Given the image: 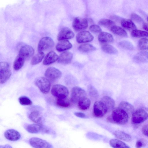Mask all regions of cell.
I'll return each mask as SVG.
<instances>
[{
  "mask_svg": "<svg viewBox=\"0 0 148 148\" xmlns=\"http://www.w3.org/2000/svg\"><path fill=\"white\" fill-rule=\"evenodd\" d=\"M119 107L125 110L129 115L132 114L134 111V108L131 104L128 102L122 101L120 103Z\"/></svg>",
  "mask_w": 148,
  "mask_h": 148,
  "instance_id": "obj_24",
  "label": "cell"
},
{
  "mask_svg": "<svg viewBox=\"0 0 148 148\" xmlns=\"http://www.w3.org/2000/svg\"><path fill=\"white\" fill-rule=\"evenodd\" d=\"M88 91L90 97L93 99H97L99 97L98 92L97 89L92 85L88 87Z\"/></svg>",
  "mask_w": 148,
  "mask_h": 148,
  "instance_id": "obj_36",
  "label": "cell"
},
{
  "mask_svg": "<svg viewBox=\"0 0 148 148\" xmlns=\"http://www.w3.org/2000/svg\"><path fill=\"white\" fill-rule=\"evenodd\" d=\"M78 50L80 51L88 52L95 50L96 48L92 45L89 44H84L80 45Z\"/></svg>",
  "mask_w": 148,
  "mask_h": 148,
  "instance_id": "obj_34",
  "label": "cell"
},
{
  "mask_svg": "<svg viewBox=\"0 0 148 148\" xmlns=\"http://www.w3.org/2000/svg\"><path fill=\"white\" fill-rule=\"evenodd\" d=\"M142 130L143 134L148 137V125L144 126L143 127Z\"/></svg>",
  "mask_w": 148,
  "mask_h": 148,
  "instance_id": "obj_43",
  "label": "cell"
},
{
  "mask_svg": "<svg viewBox=\"0 0 148 148\" xmlns=\"http://www.w3.org/2000/svg\"><path fill=\"white\" fill-rule=\"evenodd\" d=\"M110 144L113 148H129L130 147L123 142L117 139H112L110 141Z\"/></svg>",
  "mask_w": 148,
  "mask_h": 148,
  "instance_id": "obj_29",
  "label": "cell"
},
{
  "mask_svg": "<svg viewBox=\"0 0 148 148\" xmlns=\"http://www.w3.org/2000/svg\"><path fill=\"white\" fill-rule=\"evenodd\" d=\"M88 25L87 20L85 18L80 17L75 18L72 23L73 28L77 31H83L87 28Z\"/></svg>",
  "mask_w": 148,
  "mask_h": 148,
  "instance_id": "obj_10",
  "label": "cell"
},
{
  "mask_svg": "<svg viewBox=\"0 0 148 148\" xmlns=\"http://www.w3.org/2000/svg\"><path fill=\"white\" fill-rule=\"evenodd\" d=\"M139 48L143 50H148V39L145 38L140 39L138 43Z\"/></svg>",
  "mask_w": 148,
  "mask_h": 148,
  "instance_id": "obj_39",
  "label": "cell"
},
{
  "mask_svg": "<svg viewBox=\"0 0 148 148\" xmlns=\"http://www.w3.org/2000/svg\"><path fill=\"white\" fill-rule=\"evenodd\" d=\"M101 101L103 103L106 107L108 112L112 110L114 108L115 103L114 99L108 96L103 97Z\"/></svg>",
  "mask_w": 148,
  "mask_h": 148,
  "instance_id": "obj_21",
  "label": "cell"
},
{
  "mask_svg": "<svg viewBox=\"0 0 148 148\" xmlns=\"http://www.w3.org/2000/svg\"><path fill=\"white\" fill-rule=\"evenodd\" d=\"M90 103V100L86 97L81 100L77 103L78 108L82 110H86L88 109Z\"/></svg>",
  "mask_w": 148,
  "mask_h": 148,
  "instance_id": "obj_30",
  "label": "cell"
},
{
  "mask_svg": "<svg viewBox=\"0 0 148 148\" xmlns=\"http://www.w3.org/2000/svg\"><path fill=\"white\" fill-rule=\"evenodd\" d=\"M113 134L117 138L124 141L128 142L132 139L130 135L121 131H116L113 133Z\"/></svg>",
  "mask_w": 148,
  "mask_h": 148,
  "instance_id": "obj_25",
  "label": "cell"
},
{
  "mask_svg": "<svg viewBox=\"0 0 148 148\" xmlns=\"http://www.w3.org/2000/svg\"><path fill=\"white\" fill-rule=\"evenodd\" d=\"M25 130L31 133H37L42 130H45L42 124L33 123L28 124L25 127Z\"/></svg>",
  "mask_w": 148,
  "mask_h": 148,
  "instance_id": "obj_19",
  "label": "cell"
},
{
  "mask_svg": "<svg viewBox=\"0 0 148 148\" xmlns=\"http://www.w3.org/2000/svg\"><path fill=\"white\" fill-rule=\"evenodd\" d=\"M110 29L115 34L124 37L127 36V34L126 31L119 26L114 25L111 27Z\"/></svg>",
  "mask_w": 148,
  "mask_h": 148,
  "instance_id": "obj_27",
  "label": "cell"
},
{
  "mask_svg": "<svg viewBox=\"0 0 148 148\" xmlns=\"http://www.w3.org/2000/svg\"><path fill=\"white\" fill-rule=\"evenodd\" d=\"M128 115L123 110L119 107L114 108L111 114L107 119L109 122L123 125L126 123L128 120Z\"/></svg>",
  "mask_w": 148,
  "mask_h": 148,
  "instance_id": "obj_1",
  "label": "cell"
},
{
  "mask_svg": "<svg viewBox=\"0 0 148 148\" xmlns=\"http://www.w3.org/2000/svg\"><path fill=\"white\" fill-rule=\"evenodd\" d=\"M122 26L124 28L132 31L136 29V27L133 22L130 20L123 19L121 22Z\"/></svg>",
  "mask_w": 148,
  "mask_h": 148,
  "instance_id": "obj_26",
  "label": "cell"
},
{
  "mask_svg": "<svg viewBox=\"0 0 148 148\" xmlns=\"http://www.w3.org/2000/svg\"><path fill=\"white\" fill-rule=\"evenodd\" d=\"M131 35L134 37H148V32L136 29L132 31Z\"/></svg>",
  "mask_w": 148,
  "mask_h": 148,
  "instance_id": "obj_38",
  "label": "cell"
},
{
  "mask_svg": "<svg viewBox=\"0 0 148 148\" xmlns=\"http://www.w3.org/2000/svg\"><path fill=\"white\" fill-rule=\"evenodd\" d=\"M148 118V113L144 110L139 109L134 111L132 114V121L135 124H140Z\"/></svg>",
  "mask_w": 148,
  "mask_h": 148,
  "instance_id": "obj_2",
  "label": "cell"
},
{
  "mask_svg": "<svg viewBox=\"0 0 148 148\" xmlns=\"http://www.w3.org/2000/svg\"><path fill=\"white\" fill-rule=\"evenodd\" d=\"M98 24L101 26L110 28L115 25V23L110 19H102L98 22Z\"/></svg>",
  "mask_w": 148,
  "mask_h": 148,
  "instance_id": "obj_35",
  "label": "cell"
},
{
  "mask_svg": "<svg viewBox=\"0 0 148 148\" xmlns=\"http://www.w3.org/2000/svg\"><path fill=\"white\" fill-rule=\"evenodd\" d=\"M45 75L47 79L54 81L60 78L62 73L58 69L54 67H50L46 70Z\"/></svg>",
  "mask_w": 148,
  "mask_h": 148,
  "instance_id": "obj_12",
  "label": "cell"
},
{
  "mask_svg": "<svg viewBox=\"0 0 148 148\" xmlns=\"http://www.w3.org/2000/svg\"><path fill=\"white\" fill-rule=\"evenodd\" d=\"M29 141L31 146L34 148H51L53 147L52 145L49 142L38 138H32Z\"/></svg>",
  "mask_w": 148,
  "mask_h": 148,
  "instance_id": "obj_9",
  "label": "cell"
},
{
  "mask_svg": "<svg viewBox=\"0 0 148 148\" xmlns=\"http://www.w3.org/2000/svg\"><path fill=\"white\" fill-rule=\"evenodd\" d=\"M25 61L23 58L18 55L14 62V69L16 71L20 70L23 66Z\"/></svg>",
  "mask_w": 148,
  "mask_h": 148,
  "instance_id": "obj_31",
  "label": "cell"
},
{
  "mask_svg": "<svg viewBox=\"0 0 148 148\" xmlns=\"http://www.w3.org/2000/svg\"><path fill=\"white\" fill-rule=\"evenodd\" d=\"M29 117L32 121L35 123L42 124V116L38 111H34L31 112L29 115Z\"/></svg>",
  "mask_w": 148,
  "mask_h": 148,
  "instance_id": "obj_23",
  "label": "cell"
},
{
  "mask_svg": "<svg viewBox=\"0 0 148 148\" xmlns=\"http://www.w3.org/2000/svg\"><path fill=\"white\" fill-rule=\"evenodd\" d=\"M108 112L107 109L101 101H96L93 105V114L95 117L101 118Z\"/></svg>",
  "mask_w": 148,
  "mask_h": 148,
  "instance_id": "obj_8",
  "label": "cell"
},
{
  "mask_svg": "<svg viewBox=\"0 0 148 148\" xmlns=\"http://www.w3.org/2000/svg\"><path fill=\"white\" fill-rule=\"evenodd\" d=\"M54 45L53 40L50 37H45L40 40L38 47V52H42L52 48Z\"/></svg>",
  "mask_w": 148,
  "mask_h": 148,
  "instance_id": "obj_7",
  "label": "cell"
},
{
  "mask_svg": "<svg viewBox=\"0 0 148 148\" xmlns=\"http://www.w3.org/2000/svg\"><path fill=\"white\" fill-rule=\"evenodd\" d=\"M72 102L67 97L58 98L56 104L62 108H67L69 106Z\"/></svg>",
  "mask_w": 148,
  "mask_h": 148,
  "instance_id": "obj_28",
  "label": "cell"
},
{
  "mask_svg": "<svg viewBox=\"0 0 148 148\" xmlns=\"http://www.w3.org/2000/svg\"><path fill=\"white\" fill-rule=\"evenodd\" d=\"M74 114L76 116L79 118H84L86 117V115L84 113L81 112H75Z\"/></svg>",
  "mask_w": 148,
  "mask_h": 148,
  "instance_id": "obj_44",
  "label": "cell"
},
{
  "mask_svg": "<svg viewBox=\"0 0 148 148\" xmlns=\"http://www.w3.org/2000/svg\"><path fill=\"white\" fill-rule=\"evenodd\" d=\"M44 53L42 52H38V53L34 56L32 58L31 64L34 65L40 63L44 58Z\"/></svg>",
  "mask_w": 148,
  "mask_h": 148,
  "instance_id": "obj_33",
  "label": "cell"
},
{
  "mask_svg": "<svg viewBox=\"0 0 148 148\" xmlns=\"http://www.w3.org/2000/svg\"><path fill=\"white\" fill-rule=\"evenodd\" d=\"M119 45L121 48L128 50H133L134 47L133 44L129 41L123 40L119 42Z\"/></svg>",
  "mask_w": 148,
  "mask_h": 148,
  "instance_id": "obj_37",
  "label": "cell"
},
{
  "mask_svg": "<svg viewBox=\"0 0 148 148\" xmlns=\"http://www.w3.org/2000/svg\"><path fill=\"white\" fill-rule=\"evenodd\" d=\"M35 85L43 93H48L50 89L51 83L48 79L44 77H39L34 81Z\"/></svg>",
  "mask_w": 148,
  "mask_h": 148,
  "instance_id": "obj_3",
  "label": "cell"
},
{
  "mask_svg": "<svg viewBox=\"0 0 148 148\" xmlns=\"http://www.w3.org/2000/svg\"><path fill=\"white\" fill-rule=\"evenodd\" d=\"M98 40L102 43H106L112 42L114 40L112 35L105 32H101L98 36Z\"/></svg>",
  "mask_w": 148,
  "mask_h": 148,
  "instance_id": "obj_22",
  "label": "cell"
},
{
  "mask_svg": "<svg viewBox=\"0 0 148 148\" xmlns=\"http://www.w3.org/2000/svg\"><path fill=\"white\" fill-rule=\"evenodd\" d=\"M18 100L20 104L22 105H30L32 103L30 99L26 96H21L19 98Z\"/></svg>",
  "mask_w": 148,
  "mask_h": 148,
  "instance_id": "obj_40",
  "label": "cell"
},
{
  "mask_svg": "<svg viewBox=\"0 0 148 148\" xmlns=\"http://www.w3.org/2000/svg\"><path fill=\"white\" fill-rule=\"evenodd\" d=\"M84 90L78 86L73 87L71 91V100L74 103H78L81 100L86 97Z\"/></svg>",
  "mask_w": 148,
  "mask_h": 148,
  "instance_id": "obj_6",
  "label": "cell"
},
{
  "mask_svg": "<svg viewBox=\"0 0 148 148\" xmlns=\"http://www.w3.org/2000/svg\"><path fill=\"white\" fill-rule=\"evenodd\" d=\"M103 51L109 54H114L118 52L117 49L112 45L107 44H103L101 46Z\"/></svg>",
  "mask_w": 148,
  "mask_h": 148,
  "instance_id": "obj_32",
  "label": "cell"
},
{
  "mask_svg": "<svg viewBox=\"0 0 148 148\" xmlns=\"http://www.w3.org/2000/svg\"><path fill=\"white\" fill-rule=\"evenodd\" d=\"M11 75L8 63L1 62L0 64V79L1 84L5 83L10 78Z\"/></svg>",
  "mask_w": 148,
  "mask_h": 148,
  "instance_id": "obj_4",
  "label": "cell"
},
{
  "mask_svg": "<svg viewBox=\"0 0 148 148\" xmlns=\"http://www.w3.org/2000/svg\"><path fill=\"white\" fill-rule=\"evenodd\" d=\"M94 39L93 36L88 31L83 30L78 33L76 36V40L79 43L90 42Z\"/></svg>",
  "mask_w": 148,
  "mask_h": 148,
  "instance_id": "obj_13",
  "label": "cell"
},
{
  "mask_svg": "<svg viewBox=\"0 0 148 148\" xmlns=\"http://www.w3.org/2000/svg\"><path fill=\"white\" fill-rule=\"evenodd\" d=\"M4 136L8 140L12 141H16L21 138L20 133L14 129H9L4 133Z\"/></svg>",
  "mask_w": 148,
  "mask_h": 148,
  "instance_id": "obj_16",
  "label": "cell"
},
{
  "mask_svg": "<svg viewBox=\"0 0 148 148\" xmlns=\"http://www.w3.org/2000/svg\"><path fill=\"white\" fill-rule=\"evenodd\" d=\"M89 29L91 32L95 33H100L102 31L100 27L97 25H91L89 27Z\"/></svg>",
  "mask_w": 148,
  "mask_h": 148,
  "instance_id": "obj_41",
  "label": "cell"
},
{
  "mask_svg": "<svg viewBox=\"0 0 148 148\" xmlns=\"http://www.w3.org/2000/svg\"><path fill=\"white\" fill-rule=\"evenodd\" d=\"M72 47V44L67 40H60L56 46V50L62 52L71 49Z\"/></svg>",
  "mask_w": 148,
  "mask_h": 148,
  "instance_id": "obj_20",
  "label": "cell"
},
{
  "mask_svg": "<svg viewBox=\"0 0 148 148\" xmlns=\"http://www.w3.org/2000/svg\"><path fill=\"white\" fill-rule=\"evenodd\" d=\"M59 56L54 51H51L46 55L43 61V64L45 65L51 64L58 60Z\"/></svg>",
  "mask_w": 148,
  "mask_h": 148,
  "instance_id": "obj_17",
  "label": "cell"
},
{
  "mask_svg": "<svg viewBox=\"0 0 148 148\" xmlns=\"http://www.w3.org/2000/svg\"><path fill=\"white\" fill-rule=\"evenodd\" d=\"M143 146V144L142 141L138 140L136 142V146L137 148H140Z\"/></svg>",
  "mask_w": 148,
  "mask_h": 148,
  "instance_id": "obj_45",
  "label": "cell"
},
{
  "mask_svg": "<svg viewBox=\"0 0 148 148\" xmlns=\"http://www.w3.org/2000/svg\"><path fill=\"white\" fill-rule=\"evenodd\" d=\"M73 56L72 53L70 52L64 51L60 55L58 62L59 63L64 64H69L71 61Z\"/></svg>",
  "mask_w": 148,
  "mask_h": 148,
  "instance_id": "obj_15",
  "label": "cell"
},
{
  "mask_svg": "<svg viewBox=\"0 0 148 148\" xmlns=\"http://www.w3.org/2000/svg\"><path fill=\"white\" fill-rule=\"evenodd\" d=\"M143 27L144 29L148 31V23H144L143 24Z\"/></svg>",
  "mask_w": 148,
  "mask_h": 148,
  "instance_id": "obj_46",
  "label": "cell"
},
{
  "mask_svg": "<svg viewBox=\"0 0 148 148\" xmlns=\"http://www.w3.org/2000/svg\"><path fill=\"white\" fill-rule=\"evenodd\" d=\"M131 18L132 20L138 23H142L143 21L141 17L134 13L131 14Z\"/></svg>",
  "mask_w": 148,
  "mask_h": 148,
  "instance_id": "obj_42",
  "label": "cell"
},
{
  "mask_svg": "<svg viewBox=\"0 0 148 148\" xmlns=\"http://www.w3.org/2000/svg\"><path fill=\"white\" fill-rule=\"evenodd\" d=\"M133 60L137 63H148V52L142 51L138 53L134 56Z\"/></svg>",
  "mask_w": 148,
  "mask_h": 148,
  "instance_id": "obj_18",
  "label": "cell"
},
{
  "mask_svg": "<svg viewBox=\"0 0 148 148\" xmlns=\"http://www.w3.org/2000/svg\"><path fill=\"white\" fill-rule=\"evenodd\" d=\"M51 92L53 95L57 98L67 97L69 94L68 88L60 84L54 85L51 89Z\"/></svg>",
  "mask_w": 148,
  "mask_h": 148,
  "instance_id": "obj_5",
  "label": "cell"
},
{
  "mask_svg": "<svg viewBox=\"0 0 148 148\" xmlns=\"http://www.w3.org/2000/svg\"><path fill=\"white\" fill-rule=\"evenodd\" d=\"M147 20H148V17H147Z\"/></svg>",
  "mask_w": 148,
  "mask_h": 148,
  "instance_id": "obj_47",
  "label": "cell"
},
{
  "mask_svg": "<svg viewBox=\"0 0 148 148\" xmlns=\"http://www.w3.org/2000/svg\"><path fill=\"white\" fill-rule=\"evenodd\" d=\"M34 52V49L32 46L26 45L21 48L18 55L23 58L25 60H27L33 56Z\"/></svg>",
  "mask_w": 148,
  "mask_h": 148,
  "instance_id": "obj_11",
  "label": "cell"
},
{
  "mask_svg": "<svg viewBox=\"0 0 148 148\" xmlns=\"http://www.w3.org/2000/svg\"><path fill=\"white\" fill-rule=\"evenodd\" d=\"M74 36L73 31L68 27L62 28L59 33L57 37L58 40L70 39Z\"/></svg>",
  "mask_w": 148,
  "mask_h": 148,
  "instance_id": "obj_14",
  "label": "cell"
}]
</instances>
